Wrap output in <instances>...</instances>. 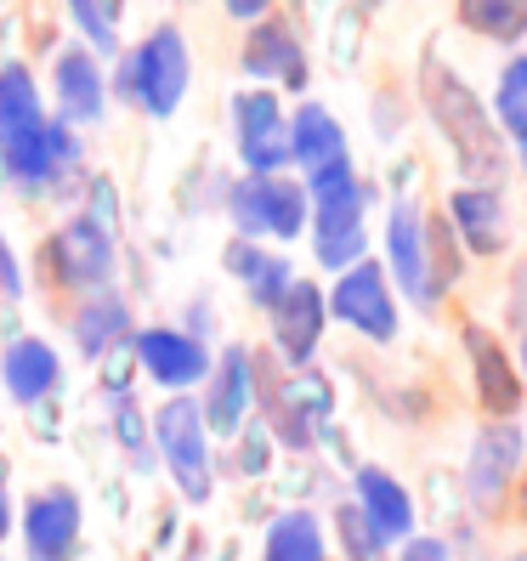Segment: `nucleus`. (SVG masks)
Instances as JSON below:
<instances>
[{
    "label": "nucleus",
    "mask_w": 527,
    "mask_h": 561,
    "mask_svg": "<svg viewBox=\"0 0 527 561\" xmlns=\"http://www.w3.org/2000/svg\"><path fill=\"white\" fill-rule=\"evenodd\" d=\"M23 539H28V561H69L80 539V500L69 488L35 493L23 516Z\"/></svg>",
    "instance_id": "0eeeda50"
},
{
    "label": "nucleus",
    "mask_w": 527,
    "mask_h": 561,
    "mask_svg": "<svg viewBox=\"0 0 527 561\" xmlns=\"http://www.w3.org/2000/svg\"><path fill=\"white\" fill-rule=\"evenodd\" d=\"M227 267L250 284V295H255L261 307H278V295L295 284V278H289V261H273V255H261V250H250V244L227 250Z\"/></svg>",
    "instance_id": "b1692460"
},
{
    "label": "nucleus",
    "mask_w": 527,
    "mask_h": 561,
    "mask_svg": "<svg viewBox=\"0 0 527 561\" xmlns=\"http://www.w3.org/2000/svg\"><path fill=\"white\" fill-rule=\"evenodd\" d=\"M244 69L261 80H284V85H301L307 80V62H301V41L289 35L284 23H261L250 46H244Z\"/></svg>",
    "instance_id": "a211bd4d"
},
{
    "label": "nucleus",
    "mask_w": 527,
    "mask_h": 561,
    "mask_svg": "<svg viewBox=\"0 0 527 561\" xmlns=\"http://www.w3.org/2000/svg\"><path fill=\"white\" fill-rule=\"evenodd\" d=\"M516 459H522V432H516V425L511 420L488 425V432L477 437V448H471V493H477V500H493V493L511 482Z\"/></svg>",
    "instance_id": "dca6fc26"
},
{
    "label": "nucleus",
    "mask_w": 527,
    "mask_h": 561,
    "mask_svg": "<svg viewBox=\"0 0 527 561\" xmlns=\"http://www.w3.org/2000/svg\"><path fill=\"white\" fill-rule=\"evenodd\" d=\"M137 357H142V369L153 380H164V386H193V380H205V369H210L205 346L193 335H182V329H142Z\"/></svg>",
    "instance_id": "9b49d317"
},
{
    "label": "nucleus",
    "mask_w": 527,
    "mask_h": 561,
    "mask_svg": "<svg viewBox=\"0 0 527 561\" xmlns=\"http://www.w3.org/2000/svg\"><path fill=\"white\" fill-rule=\"evenodd\" d=\"M522 153H527V137H522Z\"/></svg>",
    "instance_id": "72a5a7b5"
},
{
    "label": "nucleus",
    "mask_w": 527,
    "mask_h": 561,
    "mask_svg": "<svg viewBox=\"0 0 527 561\" xmlns=\"http://www.w3.org/2000/svg\"><path fill=\"white\" fill-rule=\"evenodd\" d=\"M239 148H244V164L255 176H278V164L289 159V119L278 114V103L267 91H244L239 103Z\"/></svg>",
    "instance_id": "423d86ee"
},
{
    "label": "nucleus",
    "mask_w": 527,
    "mask_h": 561,
    "mask_svg": "<svg viewBox=\"0 0 527 561\" xmlns=\"http://www.w3.org/2000/svg\"><path fill=\"white\" fill-rule=\"evenodd\" d=\"M522 369H527V346H522Z\"/></svg>",
    "instance_id": "473e14b6"
},
{
    "label": "nucleus",
    "mask_w": 527,
    "mask_h": 561,
    "mask_svg": "<svg viewBox=\"0 0 527 561\" xmlns=\"http://www.w3.org/2000/svg\"><path fill=\"white\" fill-rule=\"evenodd\" d=\"M289 153L301 159L312 176H318V171H329V164H341V159H346V142H341L335 114L318 108V103H307L301 114L289 119Z\"/></svg>",
    "instance_id": "6ab92c4d"
},
{
    "label": "nucleus",
    "mask_w": 527,
    "mask_h": 561,
    "mask_svg": "<svg viewBox=\"0 0 527 561\" xmlns=\"http://www.w3.org/2000/svg\"><path fill=\"white\" fill-rule=\"evenodd\" d=\"M318 261L323 267H357L364 261V193H357V182L318 199Z\"/></svg>",
    "instance_id": "6e6552de"
},
{
    "label": "nucleus",
    "mask_w": 527,
    "mask_h": 561,
    "mask_svg": "<svg viewBox=\"0 0 527 561\" xmlns=\"http://www.w3.org/2000/svg\"><path fill=\"white\" fill-rule=\"evenodd\" d=\"M51 261H57L62 284H103L114 267V250H108V233L96 221H69L51 244Z\"/></svg>",
    "instance_id": "f8f14e48"
},
{
    "label": "nucleus",
    "mask_w": 527,
    "mask_h": 561,
    "mask_svg": "<svg viewBox=\"0 0 527 561\" xmlns=\"http://www.w3.org/2000/svg\"><path fill=\"white\" fill-rule=\"evenodd\" d=\"M119 80H125L130 96H142L153 114H171L182 103V91H187V46H182V35L176 28H159L137 57H125Z\"/></svg>",
    "instance_id": "20e7f679"
},
{
    "label": "nucleus",
    "mask_w": 527,
    "mask_h": 561,
    "mask_svg": "<svg viewBox=\"0 0 527 561\" xmlns=\"http://www.w3.org/2000/svg\"><path fill=\"white\" fill-rule=\"evenodd\" d=\"M153 432H159V454H164V466H171L176 488L187 493L193 505L210 500V454H205V414L199 403H164L159 420H153Z\"/></svg>",
    "instance_id": "7ed1b4c3"
},
{
    "label": "nucleus",
    "mask_w": 527,
    "mask_h": 561,
    "mask_svg": "<svg viewBox=\"0 0 527 561\" xmlns=\"http://www.w3.org/2000/svg\"><path fill=\"white\" fill-rule=\"evenodd\" d=\"M233 221L244 233H278V239H295L307 221V199L301 187L284 182V176H250L233 187Z\"/></svg>",
    "instance_id": "39448f33"
},
{
    "label": "nucleus",
    "mask_w": 527,
    "mask_h": 561,
    "mask_svg": "<svg viewBox=\"0 0 527 561\" xmlns=\"http://www.w3.org/2000/svg\"><path fill=\"white\" fill-rule=\"evenodd\" d=\"M244 409H250V357L244 352H227L199 414H205V425H216L221 437H233L239 425H244Z\"/></svg>",
    "instance_id": "f3484780"
},
{
    "label": "nucleus",
    "mask_w": 527,
    "mask_h": 561,
    "mask_svg": "<svg viewBox=\"0 0 527 561\" xmlns=\"http://www.w3.org/2000/svg\"><path fill=\"white\" fill-rule=\"evenodd\" d=\"M459 12H466L471 28H482L493 41L527 35V0H459Z\"/></svg>",
    "instance_id": "393cba45"
},
{
    "label": "nucleus",
    "mask_w": 527,
    "mask_h": 561,
    "mask_svg": "<svg viewBox=\"0 0 527 561\" xmlns=\"http://www.w3.org/2000/svg\"><path fill=\"white\" fill-rule=\"evenodd\" d=\"M357 511H364V522L380 539H409V527H414V505H409L403 482L375 471V466L357 471Z\"/></svg>",
    "instance_id": "2eb2a0df"
},
{
    "label": "nucleus",
    "mask_w": 527,
    "mask_h": 561,
    "mask_svg": "<svg viewBox=\"0 0 527 561\" xmlns=\"http://www.w3.org/2000/svg\"><path fill=\"white\" fill-rule=\"evenodd\" d=\"M500 119L516 130V137H527V57H516L505 80H500Z\"/></svg>",
    "instance_id": "bb28decb"
},
{
    "label": "nucleus",
    "mask_w": 527,
    "mask_h": 561,
    "mask_svg": "<svg viewBox=\"0 0 527 561\" xmlns=\"http://www.w3.org/2000/svg\"><path fill=\"white\" fill-rule=\"evenodd\" d=\"M454 227L466 233L471 250H500L505 244V205H500V193H488V187H466V193H454Z\"/></svg>",
    "instance_id": "aec40b11"
},
{
    "label": "nucleus",
    "mask_w": 527,
    "mask_h": 561,
    "mask_svg": "<svg viewBox=\"0 0 527 561\" xmlns=\"http://www.w3.org/2000/svg\"><path fill=\"white\" fill-rule=\"evenodd\" d=\"M466 346H471V363H477V391H482V409L493 414V420H505V414H516V403H522V380H516V369H511V357L500 352V341L488 335V329H466Z\"/></svg>",
    "instance_id": "ddd939ff"
},
{
    "label": "nucleus",
    "mask_w": 527,
    "mask_h": 561,
    "mask_svg": "<svg viewBox=\"0 0 527 561\" xmlns=\"http://www.w3.org/2000/svg\"><path fill=\"white\" fill-rule=\"evenodd\" d=\"M125 329H130V318H125L119 301H91V307L80 312V323H75V335H80V346L96 357V352H108Z\"/></svg>",
    "instance_id": "a878e982"
},
{
    "label": "nucleus",
    "mask_w": 527,
    "mask_h": 561,
    "mask_svg": "<svg viewBox=\"0 0 527 561\" xmlns=\"http://www.w3.org/2000/svg\"><path fill=\"white\" fill-rule=\"evenodd\" d=\"M341 539H346V556L352 561H380V534L364 522V511H357V505L341 511Z\"/></svg>",
    "instance_id": "cd10ccee"
},
{
    "label": "nucleus",
    "mask_w": 527,
    "mask_h": 561,
    "mask_svg": "<svg viewBox=\"0 0 527 561\" xmlns=\"http://www.w3.org/2000/svg\"><path fill=\"white\" fill-rule=\"evenodd\" d=\"M57 96L69 119H96L103 114V75H96L91 51H62L57 62Z\"/></svg>",
    "instance_id": "4be33fe9"
},
{
    "label": "nucleus",
    "mask_w": 527,
    "mask_h": 561,
    "mask_svg": "<svg viewBox=\"0 0 527 561\" xmlns=\"http://www.w3.org/2000/svg\"><path fill=\"white\" fill-rule=\"evenodd\" d=\"M273 0H227V12H239V18H255V12H267Z\"/></svg>",
    "instance_id": "7c9ffc66"
},
{
    "label": "nucleus",
    "mask_w": 527,
    "mask_h": 561,
    "mask_svg": "<svg viewBox=\"0 0 527 561\" xmlns=\"http://www.w3.org/2000/svg\"><path fill=\"white\" fill-rule=\"evenodd\" d=\"M522 500H527V493H522Z\"/></svg>",
    "instance_id": "f704fd0d"
},
{
    "label": "nucleus",
    "mask_w": 527,
    "mask_h": 561,
    "mask_svg": "<svg viewBox=\"0 0 527 561\" xmlns=\"http://www.w3.org/2000/svg\"><path fill=\"white\" fill-rule=\"evenodd\" d=\"M403 561H448V545L443 539H409L403 545Z\"/></svg>",
    "instance_id": "c756f323"
},
{
    "label": "nucleus",
    "mask_w": 527,
    "mask_h": 561,
    "mask_svg": "<svg viewBox=\"0 0 527 561\" xmlns=\"http://www.w3.org/2000/svg\"><path fill=\"white\" fill-rule=\"evenodd\" d=\"M7 522H12V511H7V493H0V539H7Z\"/></svg>",
    "instance_id": "2f4dec72"
},
{
    "label": "nucleus",
    "mask_w": 527,
    "mask_h": 561,
    "mask_svg": "<svg viewBox=\"0 0 527 561\" xmlns=\"http://www.w3.org/2000/svg\"><path fill=\"white\" fill-rule=\"evenodd\" d=\"M267 561H323V527L307 511H284L267 527Z\"/></svg>",
    "instance_id": "5701e85b"
},
{
    "label": "nucleus",
    "mask_w": 527,
    "mask_h": 561,
    "mask_svg": "<svg viewBox=\"0 0 527 561\" xmlns=\"http://www.w3.org/2000/svg\"><path fill=\"white\" fill-rule=\"evenodd\" d=\"M318 329H323V295L318 284H289L278 295V307H273V335L278 346L295 357V363H307L312 346H318Z\"/></svg>",
    "instance_id": "4468645a"
},
{
    "label": "nucleus",
    "mask_w": 527,
    "mask_h": 561,
    "mask_svg": "<svg viewBox=\"0 0 527 561\" xmlns=\"http://www.w3.org/2000/svg\"><path fill=\"white\" fill-rule=\"evenodd\" d=\"M0 375H7V391L23 403H35L46 398V391L57 386V352L46 341H18L7 352V363H0Z\"/></svg>",
    "instance_id": "412c9836"
},
{
    "label": "nucleus",
    "mask_w": 527,
    "mask_h": 561,
    "mask_svg": "<svg viewBox=\"0 0 527 561\" xmlns=\"http://www.w3.org/2000/svg\"><path fill=\"white\" fill-rule=\"evenodd\" d=\"M335 307L352 329H364L369 341H391V329H398V312H391V295H386V278L380 267H369V261H357V267H346V278L335 284Z\"/></svg>",
    "instance_id": "1a4fd4ad"
},
{
    "label": "nucleus",
    "mask_w": 527,
    "mask_h": 561,
    "mask_svg": "<svg viewBox=\"0 0 527 561\" xmlns=\"http://www.w3.org/2000/svg\"><path fill=\"white\" fill-rule=\"evenodd\" d=\"M425 103H432L437 125L448 130V142H454L459 164H466V176H500L505 171V148H500V130H493L488 108L477 103L471 85L459 80L454 69H443L437 57L425 62Z\"/></svg>",
    "instance_id": "f03ea898"
},
{
    "label": "nucleus",
    "mask_w": 527,
    "mask_h": 561,
    "mask_svg": "<svg viewBox=\"0 0 527 561\" xmlns=\"http://www.w3.org/2000/svg\"><path fill=\"white\" fill-rule=\"evenodd\" d=\"M391 267H398L403 289L414 301H437V284H432V239H425V216L414 205L391 210Z\"/></svg>",
    "instance_id": "9d476101"
},
{
    "label": "nucleus",
    "mask_w": 527,
    "mask_h": 561,
    "mask_svg": "<svg viewBox=\"0 0 527 561\" xmlns=\"http://www.w3.org/2000/svg\"><path fill=\"white\" fill-rule=\"evenodd\" d=\"M0 159L23 182H46L62 159H69V130L41 119V96L28 85L23 62L0 69Z\"/></svg>",
    "instance_id": "f257e3e1"
},
{
    "label": "nucleus",
    "mask_w": 527,
    "mask_h": 561,
    "mask_svg": "<svg viewBox=\"0 0 527 561\" xmlns=\"http://www.w3.org/2000/svg\"><path fill=\"white\" fill-rule=\"evenodd\" d=\"M75 18L85 23L91 46H114V18H119V0H69Z\"/></svg>",
    "instance_id": "c85d7f7f"
}]
</instances>
